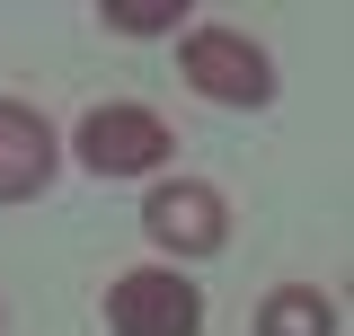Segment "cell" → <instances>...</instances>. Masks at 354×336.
Here are the masks:
<instances>
[{
    "label": "cell",
    "mask_w": 354,
    "mask_h": 336,
    "mask_svg": "<svg viewBox=\"0 0 354 336\" xmlns=\"http://www.w3.org/2000/svg\"><path fill=\"white\" fill-rule=\"evenodd\" d=\"M186 80L204 88V97H221V106H266L274 97V62L239 27H195L186 36Z\"/></svg>",
    "instance_id": "7a4b0ae2"
},
{
    "label": "cell",
    "mask_w": 354,
    "mask_h": 336,
    "mask_svg": "<svg viewBox=\"0 0 354 336\" xmlns=\"http://www.w3.org/2000/svg\"><path fill=\"white\" fill-rule=\"evenodd\" d=\"M44 177H53V124L36 106H9L0 97V204L44 195Z\"/></svg>",
    "instance_id": "5b68a950"
},
{
    "label": "cell",
    "mask_w": 354,
    "mask_h": 336,
    "mask_svg": "<svg viewBox=\"0 0 354 336\" xmlns=\"http://www.w3.org/2000/svg\"><path fill=\"white\" fill-rule=\"evenodd\" d=\"M97 18L124 27V36H160V27H177V0H106Z\"/></svg>",
    "instance_id": "52a82bcc"
},
{
    "label": "cell",
    "mask_w": 354,
    "mask_h": 336,
    "mask_svg": "<svg viewBox=\"0 0 354 336\" xmlns=\"http://www.w3.org/2000/svg\"><path fill=\"white\" fill-rule=\"evenodd\" d=\"M106 328L115 336H204V292L169 265H142L106 292Z\"/></svg>",
    "instance_id": "6da1fadb"
},
{
    "label": "cell",
    "mask_w": 354,
    "mask_h": 336,
    "mask_svg": "<svg viewBox=\"0 0 354 336\" xmlns=\"http://www.w3.org/2000/svg\"><path fill=\"white\" fill-rule=\"evenodd\" d=\"M257 336H337V301L319 283H283V292H266Z\"/></svg>",
    "instance_id": "8992f818"
},
{
    "label": "cell",
    "mask_w": 354,
    "mask_h": 336,
    "mask_svg": "<svg viewBox=\"0 0 354 336\" xmlns=\"http://www.w3.org/2000/svg\"><path fill=\"white\" fill-rule=\"evenodd\" d=\"M169 124L151 115V106H97L80 115V168L97 177H142V168H169Z\"/></svg>",
    "instance_id": "3957f363"
},
{
    "label": "cell",
    "mask_w": 354,
    "mask_h": 336,
    "mask_svg": "<svg viewBox=\"0 0 354 336\" xmlns=\"http://www.w3.org/2000/svg\"><path fill=\"white\" fill-rule=\"evenodd\" d=\"M142 230L160 239L169 256H213L230 239V212H221L213 186H195V177H169V186H151V204H142Z\"/></svg>",
    "instance_id": "277c9868"
}]
</instances>
